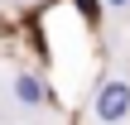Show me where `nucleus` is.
Returning <instances> with one entry per match:
<instances>
[{
  "label": "nucleus",
  "mask_w": 130,
  "mask_h": 125,
  "mask_svg": "<svg viewBox=\"0 0 130 125\" xmlns=\"http://www.w3.org/2000/svg\"><path fill=\"white\" fill-rule=\"evenodd\" d=\"M92 120L96 125H121L130 120V82L125 77H106L92 96Z\"/></svg>",
  "instance_id": "obj_1"
},
{
  "label": "nucleus",
  "mask_w": 130,
  "mask_h": 125,
  "mask_svg": "<svg viewBox=\"0 0 130 125\" xmlns=\"http://www.w3.org/2000/svg\"><path fill=\"white\" fill-rule=\"evenodd\" d=\"M10 96L19 101V106H43L48 101V87H43V77H34V72H14V82H10Z\"/></svg>",
  "instance_id": "obj_2"
},
{
  "label": "nucleus",
  "mask_w": 130,
  "mask_h": 125,
  "mask_svg": "<svg viewBox=\"0 0 130 125\" xmlns=\"http://www.w3.org/2000/svg\"><path fill=\"white\" fill-rule=\"evenodd\" d=\"M101 5H111V10H130V0H101Z\"/></svg>",
  "instance_id": "obj_3"
}]
</instances>
